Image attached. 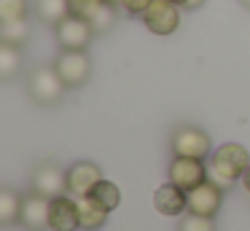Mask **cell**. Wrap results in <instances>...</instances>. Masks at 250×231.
I'll list each match as a JSON object with an SVG mask.
<instances>
[{"label": "cell", "instance_id": "1", "mask_svg": "<svg viewBox=\"0 0 250 231\" xmlns=\"http://www.w3.org/2000/svg\"><path fill=\"white\" fill-rule=\"evenodd\" d=\"M248 167H250L248 148L239 145V143H226L212 153L210 161H207V180H212L215 186H221L223 191H226V188H231L237 180H242Z\"/></svg>", "mask_w": 250, "mask_h": 231}, {"label": "cell", "instance_id": "2", "mask_svg": "<svg viewBox=\"0 0 250 231\" xmlns=\"http://www.w3.org/2000/svg\"><path fill=\"white\" fill-rule=\"evenodd\" d=\"M65 89L67 86L62 84L57 67H35L27 75V91L38 105H57Z\"/></svg>", "mask_w": 250, "mask_h": 231}, {"label": "cell", "instance_id": "3", "mask_svg": "<svg viewBox=\"0 0 250 231\" xmlns=\"http://www.w3.org/2000/svg\"><path fill=\"white\" fill-rule=\"evenodd\" d=\"M54 35L62 48H67V51H83L94 38V27L83 16L67 14L60 24H54Z\"/></svg>", "mask_w": 250, "mask_h": 231}, {"label": "cell", "instance_id": "4", "mask_svg": "<svg viewBox=\"0 0 250 231\" xmlns=\"http://www.w3.org/2000/svg\"><path fill=\"white\" fill-rule=\"evenodd\" d=\"M54 67L67 89H78V86H83L92 78V59L86 57V51H67V48H62Z\"/></svg>", "mask_w": 250, "mask_h": 231}, {"label": "cell", "instance_id": "5", "mask_svg": "<svg viewBox=\"0 0 250 231\" xmlns=\"http://www.w3.org/2000/svg\"><path fill=\"white\" fill-rule=\"evenodd\" d=\"M178 8L180 5H175L172 0H153L140 19L153 35H172V32L178 30V24H180Z\"/></svg>", "mask_w": 250, "mask_h": 231}, {"label": "cell", "instance_id": "6", "mask_svg": "<svg viewBox=\"0 0 250 231\" xmlns=\"http://www.w3.org/2000/svg\"><path fill=\"white\" fill-rule=\"evenodd\" d=\"M169 180L180 186L183 191L202 186L207 180V164L205 159H191V156H175L169 164Z\"/></svg>", "mask_w": 250, "mask_h": 231}, {"label": "cell", "instance_id": "7", "mask_svg": "<svg viewBox=\"0 0 250 231\" xmlns=\"http://www.w3.org/2000/svg\"><path fill=\"white\" fill-rule=\"evenodd\" d=\"M172 153L191 156V159H207L210 156V137L196 126H180L172 134Z\"/></svg>", "mask_w": 250, "mask_h": 231}, {"label": "cell", "instance_id": "8", "mask_svg": "<svg viewBox=\"0 0 250 231\" xmlns=\"http://www.w3.org/2000/svg\"><path fill=\"white\" fill-rule=\"evenodd\" d=\"M33 191L46 199H57L67 193V172H62L57 164L46 161L33 172Z\"/></svg>", "mask_w": 250, "mask_h": 231}, {"label": "cell", "instance_id": "9", "mask_svg": "<svg viewBox=\"0 0 250 231\" xmlns=\"http://www.w3.org/2000/svg\"><path fill=\"white\" fill-rule=\"evenodd\" d=\"M188 193V212L205 215V218H215V212L221 210V199H223V188L215 186L212 180H205L202 186L191 188Z\"/></svg>", "mask_w": 250, "mask_h": 231}, {"label": "cell", "instance_id": "10", "mask_svg": "<svg viewBox=\"0 0 250 231\" xmlns=\"http://www.w3.org/2000/svg\"><path fill=\"white\" fill-rule=\"evenodd\" d=\"M100 180H103V172H100L97 164H92V161H76L67 169V193L76 199L89 196Z\"/></svg>", "mask_w": 250, "mask_h": 231}, {"label": "cell", "instance_id": "11", "mask_svg": "<svg viewBox=\"0 0 250 231\" xmlns=\"http://www.w3.org/2000/svg\"><path fill=\"white\" fill-rule=\"evenodd\" d=\"M49 229L51 231H76L81 229L78 220V199L76 196H57L49 207Z\"/></svg>", "mask_w": 250, "mask_h": 231}, {"label": "cell", "instance_id": "12", "mask_svg": "<svg viewBox=\"0 0 250 231\" xmlns=\"http://www.w3.org/2000/svg\"><path fill=\"white\" fill-rule=\"evenodd\" d=\"M153 207H156V212L167 215V218L186 215L188 212V193L169 180V183L156 188V193H153Z\"/></svg>", "mask_w": 250, "mask_h": 231}, {"label": "cell", "instance_id": "13", "mask_svg": "<svg viewBox=\"0 0 250 231\" xmlns=\"http://www.w3.org/2000/svg\"><path fill=\"white\" fill-rule=\"evenodd\" d=\"M49 207H51V199L41 196V193H27L22 199V226L30 231H43L49 229Z\"/></svg>", "mask_w": 250, "mask_h": 231}, {"label": "cell", "instance_id": "14", "mask_svg": "<svg viewBox=\"0 0 250 231\" xmlns=\"http://www.w3.org/2000/svg\"><path fill=\"white\" fill-rule=\"evenodd\" d=\"M78 220H81V231H97L108 220V210L97 204L92 196H81L78 199Z\"/></svg>", "mask_w": 250, "mask_h": 231}, {"label": "cell", "instance_id": "15", "mask_svg": "<svg viewBox=\"0 0 250 231\" xmlns=\"http://www.w3.org/2000/svg\"><path fill=\"white\" fill-rule=\"evenodd\" d=\"M22 199L24 196H19L11 188H3L0 191V223L3 226H14L22 218Z\"/></svg>", "mask_w": 250, "mask_h": 231}, {"label": "cell", "instance_id": "16", "mask_svg": "<svg viewBox=\"0 0 250 231\" xmlns=\"http://www.w3.org/2000/svg\"><path fill=\"white\" fill-rule=\"evenodd\" d=\"M35 11H38L41 21H46V24H60L70 14V0H35Z\"/></svg>", "mask_w": 250, "mask_h": 231}, {"label": "cell", "instance_id": "17", "mask_svg": "<svg viewBox=\"0 0 250 231\" xmlns=\"http://www.w3.org/2000/svg\"><path fill=\"white\" fill-rule=\"evenodd\" d=\"M30 41V21L19 19V21H3L0 24V43H11V46H24Z\"/></svg>", "mask_w": 250, "mask_h": 231}, {"label": "cell", "instance_id": "18", "mask_svg": "<svg viewBox=\"0 0 250 231\" xmlns=\"http://www.w3.org/2000/svg\"><path fill=\"white\" fill-rule=\"evenodd\" d=\"M19 67H22V54H19V48L11 46V43H0V78L11 81L19 73Z\"/></svg>", "mask_w": 250, "mask_h": 231}, {"label": "cell", "instance_id": "19", "mask_svg": "<svg viewBox=\"0 0 250 231\" xmlns=\"http://www.w3.org/2000/svg\"><path fill=\"white\" fill-rule=\"evenodd\" d=\"M89 196L94 199L97 204H103L108 212H113L116 207H119V202H121V191H119V186L116 183H110V180H100L97 186H94V191L89 193Z\"/></svg>", "mask_w": 250, "mask_h": 231}, {"label": "cell", "instance_id": "20", "mask_svg": "<svg viewBox=\"0 0 250 231\" xmlns=\"http://www.w3.org/2000/svg\"><path fill=\"white\" fill-rule=\"evenodd\" d=\"M27 19V0H0V24Z\"/></svg>", "mask_w": 250, "mask_h": 231}, {"label": "cell", "instance_id": "21", "mask_svg": "<svg viewBox=\"0 0 250 231\" xmlns=\"http://www.w3.org/2000/svg\"><path fill=\"white\" fill-rule=\"evenodd\" d=\"M178 231H215V220L205 218V215H196V212H186V215H180Z\"/></svg>", "mask_w": 250, "mask_h": 231}, {"label": "cell", "instance_id": "22", "mask_svg": "<svg viewBox=\"0 0 250 231\" xmlns=\"http://www.w3.org/2000/svg\"><path fill=\"white\" fill-rule=\"evenodd\" d=\"M89 21H92L94 32H105V30H110V27L116 24V5L103 3V8H100V11H97V14H94Z\"/></svg>", "mask_w": 250, "mask_h": 231}, {"label": "cell", "instance_id": "23", "mask_svg": "<svg viewBox=\"0 0 250 231\" xmlns=\"http://www.w3.org/2000/svg\"><path fill=\"white\" fill-rule=\"evenodd\" d=\"M105 0H70V14L83 16V19H92L100 8H103Z\"/></svg>", "mask_w": 250, "mask_h": 231}, {"label": "cell", "instance_id": "24", "mask_svg": "<svg viewBox=\"0 0 250 231\" xmlns=\"http://www.w3.org/2000/svg\"><path fill=\"white\" fill-rule=\"evenodd\" d=\"M151 3H153V0H124V8H126V14H129V16H143Z\"/></svg>", "mask_w": 250, "mask_h": 231}, {"label": "cell", "instance_id": "25", "mask_svg": "<svg viewBox=\"0 0 250 231\" xmlns=\"http://www.w3.org/2000/svg\"><path fill=\"white\" fill-rule=\"evenodd\" d=\"M175 5H180V8H186V11H194V8H199L205 0H172Z\"/></svg>", "mask_w": 250, "mask_h": 231}, {"label": "cell", "instance_id": "26", "mask_svg": "<svg viewBox=\"0 0 250 231\" xmlns=\"http://www.w3.org/2000/svg\"><path fill=\"white\" fill-rule=\"evenodd\" d=\"M242 188H245V193L250 196V167L245 169V175H242Z\"/></svg>", "mask_w": 250, "mask_h": 231}, {"label": "cell", "instance_id": "27", "mask_svg": "<svg viewBox=\"0 0 250 231\" xmlns=\"http://www.w3.org/2000/svg\"><path fill=\"white\" fill-rule=\"evenodd\" d=\"M105 3H110V5H116V8H119V5H124V0H105Z\"/></svg>", "mask_w": 250, "mask_h": 231}, {"label": "cell", "instance_id": "28", "mask_svg": "<svg viewBox=\"0 0 250 231\" xmlns=\"http://www.w3.org/2000/svg\"><path fill=\"white\" fill-rule=\"evenodd\" d=\"M242 5H248V8H250V0H242Z\"/></svg>", "mask_w": 250, "mask_h": 231}]
</instances>
